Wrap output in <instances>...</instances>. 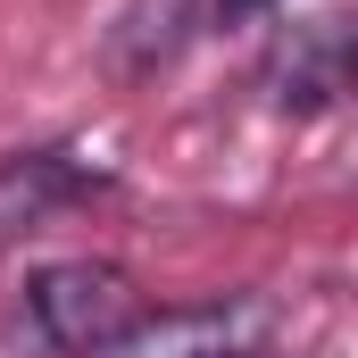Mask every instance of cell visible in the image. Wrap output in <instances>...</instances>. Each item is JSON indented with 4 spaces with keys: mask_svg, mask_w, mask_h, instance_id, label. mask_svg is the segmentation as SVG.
I'll return each instance as SVG.
<instances>
[{
    "mask_svg": "<svg viewBox=\"0 0 358 358\" xmlns=\"http://www.w3.org/2000/svg\"><path fill=\"white\" fill-rule=\"evenodd\" d=\"M275 0H208V25H242V17H267Z\"/></svg>",
    "mask_w": 358,
    "mask_h": 358,
    "instance_id": "cell-5",
    "label": "cell"
},
{
    "mask_svg": "<svg viewBox=\"0 0 358 358\" xmlns=\"http://www.w3.org/2000/svg\"><path fill=\"white\" fill-rule=\"evenodd\" d=\"M108 176L76 159L67 142H34V150H8L0 159V250H17L25 234H42L50 217H67V208H84L100 200Z\"/></svg>",
    "mask_w": 358,
    "mask_h": 358,
    "instance_id": "cell-2",
    "label": "cell"
},
{
    "mask_svg": "<svg viewBox=\"0 0 358 358\" xmlns=\"http://www.w3.org/2000/svg\"><path fill=\"white\" fill-rule=\"evenodd\" d=\"M267 92H275V108H292V117L334 108V100L350 92V25H342L334 8L308 17V25H292L283 50H275V67H267Z\"/></svg>",
    "mask_w": 358,
    "mask_h": 358,
    "instance_id": "cell-3",
    "label": "cell"
},
{
    "mask_svg": "<svg viewBox=\"0 0 358 358\" xmlns=\"http://www.w3.org/2000/svg\"><path fill=\"white\" fill-rule=\"evenodd\" d=\"M176 334H183V350H176V358H275L267 342L234 334V325H225V308H217V317H183Z\"/></svg>",
    "mask_w": 358,
    "mask_h": 358,
    "instance_id": "cell-4",
    "label": "cell"
},
{
    "mask_svg": "<svg viewBox=\"0 0 358 358\" xmlns=\"http://www.w3.org/2000/svg\"><path fill=\"white\" fill-rule=\"evenodd\" d=\"M25 325L50 358H117L150 325V300L117 259H50L25 283Z\"/></svg>",
    "mask_w": 358,
    "mask_h": 358,
    "instance_id": "cell-1",
    "label": "cell"
}]
</instances>
